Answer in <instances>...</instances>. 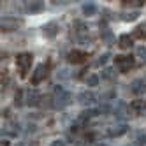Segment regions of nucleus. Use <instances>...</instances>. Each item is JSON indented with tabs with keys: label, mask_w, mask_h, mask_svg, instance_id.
Masks as SVG:
<instances>
[{
	"label": "nucleus",
	"mask_w": 146,
	"mask_h": 146,
	"mask_svg": "<svg viewBox=\"0 0 146 146\" xmlns=\"http://www.w3.org/2000/svg\"><path fill=\"white\" fill-rule=\"evenodd\" d=\"M102 40H104L106 44H111L113 40H114V35H113L111 30H104V32H102Z\"/></svg>",
	"instance_id": "18"
},
{
	"label": "nucleus",
	"mask_w": 146,
	"mask_h": 146,
	"mask_svg": "<svg viewBox=\"0 0 146 146\" xmlns=\"http://www.w3.org/2000/svg\"><path fill=\"white\" fill-rule=\"evenodd\" d=\"M134 32H135V35H137V37H146V23H143L141 27H137Z\"/></svg>",
	"instance_id": "21"
},
{
	"label": "nucleus",
	"mask_w": 146,
	"mask_h": 146,
	"mask_svg": "<svg viewBox=\"0 0 146 146\" xmlns=\"http://www.w3.org/2000/svg\"><path fill=\"white\" fill-rule=\"evenodd\" d=\"M46 72H48V67L44 64L37 65L35 70H34V74H32V85H39V83L46 78Z\"/></svg>",
	"instance_id": "4"
},
{
	"label": "nucleus",
	"mask_w": 146,
	"mask_h": 146,
	"mask_svg": "<svg viewBox=\"0 0 146 146\" xmlns=\"http://www.w3.org/2000/svg\"><path fill=\"white\" fill-rule=\"evenodd\" d=\"M49 146H65V143L62 141V139H56V141H53V143H51Z\"/></svg>",
	"instance_id": "27"
},
{
	"label": "nucleus",
	"mask_w": 146,
	"mask_h": 146,
	"mask_svg": "<svg viewBox=\"0 0 146 146\" xmlns=\"http://www.w3.org/2000/svg\"><path fill=\"white\" fill-rule=\"evenodd\" d=\"M11 135H18V132H19V127H16V125H9V127L5 129Z\"/></svg>",
	"instance_id": "24"
},
{
	"label": "nucleus",
	"mask_w": 146,
	"mask_h": 146,
	"mask_svg": "<svg viewBox=\"0 0 146 146\" xmlns=\"http://www.w3.org/2000/svg\"><path fill=\"white\" fill-rule=\"evenodd\" d=\"M111 58V53H109V51H108V53H104V55H100L99 58H97V62H95V64H93V65H95V67H100V65H104V64H106V62Z\"/></svg>",
	"instance_id": "17"
},
{
	"label": "nucleus",
	"mask_w": 146,
	"mask_h": 146,
	"mask_svg": "<svg viewBox=\"0 0 146 146\" xmlns=\"http://www.w3.org/2000/svg\"><path fill=\"white\" fill-rule=\"evenodd\" d=\"M44 9V2L40 0H35V2H25V11L30 13V14H37Z\"/></svg>",
	"instance_id": "8"
},
{
	"label": "nucleus",
	"mask_w": 146,
	"mask_h": 146,
	"mask_svg": "<svg viewBox=\"0 0 146 146\" xmlns=\"http://www.w3.org/2000/svg\"><path fill=\"white\" fill-rule=\"evenodd\" d=\"M32 55L30 53H19L18 58H16V65H18V70H19V76L25 78L28 74V69L32 65Z\"/></svg>",
	"instance_id": "2"
},
{
	"label": "nucleus",
	"mask_w": 146,
	"mask_h": 146,
	"mask_svg": "<svg viewBox=\"0 0 146 146\" xmlns=\"http://www.w3.org/2000/svg\"><path fill=\"white\" fill-rule=\"evenodd\" d=\"M129 111L134 114H143L146 111V100H134L129 106Z\"/></svg>",
	"instance_id": "11"
},
{
	"label": "nucleus",
	"mask_w": 146,
	"mask_h": 146,
	"mask_svg": "<svg viewBox=\"0 0 146 146\" xmlns=\"http://www.w3.org/2000/svg\"><path fill=\"white\" fill-rule=\"evenodd\" d=\"M39 102H42V97H40V93L37 90H28L27 93V104L30 108L32 106H39Z\"/></svg>",
	"instance_id": "10"
},
{
	"label": "nucleus",
	"mask_w": 146,
	"mask_h": 146,
	"mask_svg": "<svg viewBox=\"0 0 146 146\" xmlns=\"http://www.w3.org/2000/svg\"><path fill=\"white\" fill-rule=\"evenodd\" d=\"M118 46H120L121 49H129V48L134 46V39H132L130 35H127V34H123V35H120V39H118Z\"/></svg>",
	"instance_id": "14"
},
{
	"label": "nucleus",
	"mask_w": 146,
	"mask_h": 146,
	"mask_svg": "<svg viewBox=\"0 0 146 146\" xmlns=\"http://www.w3.org/2000/svg\"><path fill=\"white\" fill-rule=\"evenodd\" d=\"M53 108L55 109H64L72 102V95L69 92H65L62 86H55V99H53Z\"/></svg>",
	"instance_id": "1"
},
{
	"label": "nucleus",
	"mask_w": 146,
	"mask_h": 146,
	"mask_svg": "<svg viewBox=\"0 0 146 146\" xmlns=\"http://www.w3.org/2000/svg\"><path fill=\"white\" fill-rule=\"evenodd\" d=\"M99 76L97 74H92V76H88V79H86V85L90 86V88H93V86H97L99 85Z\"/></svg>",
	"instance_id": "19"
},
{
	"label": "nucleus",
	"mask_w": 146,
	"mask_h": 146,
	"mask_svg": "<svg viewBox=\"0 0 146 146\" xmlns=\"http://www.w3.org/2000/svg\"><path fill=\"white\" fill-rule=\"evenodd\" d=\"M102 78L104 79H113L114 78V70L113 69H104L102 70Z\"/></svg>",
	"instance_id": "23"
},
{
	"label": "nucleus",
	"mask_w": 146,
	"mask_h": 146,
	"mask_svg": "<svg viewBox=\"0 0 146 146\" xmlns=\"http://www.w3.org/2000/svg\"><path fill=\"white\" fill-rule=\"evenodd\" d=\"M56 76H58V79H69L70 78V70L69 69H60Z\"/></svg>",
	"instance_id": "20"
},
{
	"label": "nucleus",
	"mask_w": 146,
	"mask_h": 146,
	"mask_svg": "<svg viewBox=\"0 0 146 146\" xmlns=\"http://www.w3.org/2000/svg\"><path fill=\"white\" fill-rule=\"evenodd\" d=\"M137 55L143 56V58H146V48H144V46H139V48H137Z\"/></svg>",
	"instance_id": "26"
},
{
	"label": "nucleus",
	"mask_w": 146,
	"mask_h": 146,
	"mask_svg": "<svg viewBox=\"0 0 146 146\" xmlns=\"http://www.w3.org/2000/svg\"><path fill=\"white\" fill-rule=\"evenodd\" d=\"M2 146H9V141H4L2 139Z\"/></svg>",
	"instance_id": "29"
},
{
	"label": "nucleus",
	"mask_w": 146,
	"mask_h": 146,
	"mask_svg": "<svg viewBox=\"0 0 146 146\" xmlns=\"http://www.w3.org/2000/svg\"><path fill=\"white\" fill-rule=\"evenodd\" d=\"M127 130H129L127 125L120 123V125H116V127H109L108 129V135H109V137H121V135L127 134Z\"/></svg>",
	"instance_id": "5"
},
{
	"label": "nucleus",
	"mask_w": 146,
	"mask_h": 146,
	"mask_svg": "<svg viewBox=\"0 0 146 146\" xmlns=\"http://www.w3.org/2000/svg\"><path fill=\"white\" fill-rule=\"evenodd\" d=\"M125 5H132V7H141V5H144V2L143 0H132V2H123Z\"/></svg>",
	"instance_id": "25"
},
{
	"label": "nucleus",
	"mask_w": 146,
	"mask_h": 146,
	"mask_svg": "<svg viewBox=\"0 0 146 146\" xmlns=\"http://www.w3.org/2000/svg\"><path fill=\"white\" fill-rule=\"evenodd\" d=\"M97 146H109V144H102V143H100V144H97Z\"/></svg>",
	"instance_id": "31"
},
{
	"label": "nucleus",
	"mask_w": 146,
	"mask_h": 146,
	"mask_svg": "<svg viewBox=\"0 0 146 146\" xmlns=\"http://www.w3.org/2000/svg\"><path fill=\"white\" fill-rule=\"evenodd\" d=\"M16 146H27V144H25V143H18Z\"/></svg>",
	"instance_id": "30"
},
{
	"label": "nucleus",
	"mask_w": 146,
	"mask_h": 146,
	"mask_svg": "<svg viewBox=\"0 0 146 146\" xmlns=\"http://www.w3.org/2000/svg\"><path fill=\"white\" fill-rule=\"evenodd\" d=\"M14 104H16V106H21V104H23V92H21V90L16 92V95H14Z\"/></svg>",
	"instance_id": "22"
},
{
	"label": "nucleus",
	"mask_w": 146,
	"mask_h": 146,
	"mask_svg": "<svg viewBox=\"0 0 146 146\" xmlns=\"http://www.w3.org/2000/svg\"><path fill=\"white\" fill-rule=\"evenodd\" d=\"M121 18L125 19V21H134V19L139 18V11H130V13H123Z\"/></svg>",
	"instance_id": "16"
},
{
	"label": "nucleus",
	"mask_w": 146,
	"mask_h": 146,
	"mask_svg": "<svg viewBox=\"0 0 146 146\" xmlns=\"http://www.w3.org/2000/svg\"><path fill=\"white\" fill-rule=\"evenodd\" d=\"M130 88H132V92H134V93L141 95V93H144V92H146V81H144V79H135V81H132V83H130Z\"/></svg>",
	"instance_id": "13"
},
{
	"label": "nucleus",
	"mask_w": 146,
	"mask_h": 146,
	"mask_svg": "<svg viewBox=\"0 0 146 146\" xmlns=\"http://www.w3.org/2000/svg\"><path fill=\"white\" fill-rule=\"evenodd\" d=\"M56 32H58V23H55V21L48 23V25L42 28V34H44V37H48V39H53V37L56 35Z\"/></svg>",
	"instance_id": "12"
},
{
	"label": "nucleus",
	"mask_w": 146,
	"mask_h": 146,
	"mask_svg": "<svg viewBox=\"0 0 146 146\" xmlns=\"http://www.w3.org/2000/svg\"><path fill=\"white\" fill-rule=\"evenodd\" d=\"M19 25H21V19L13 18V16H4L2 21H0V28H2V32H11V30H16Z\"/></svg>",
	"instance_id": "3"
},
{
	"label": "nucleus",
	"mask_w": 146,
	"mask_h": 146,
	"mask_svg": "<svg viewBox=\"0 0 146 146\" xmlns=\"http://www.w3.org/2000/svg\"><path fill=\"white\" fill-rule=\"evenodd\" d=\"M137 141H139L141 144H146V134H139V137H137Z\"/></svg>",
	"instance_id": "28"
},
{
	"label": "nucleus",
	"mask_w": 146,
	"mask_h": 146,
	"mask_svg": "<svg viewBox=\"0 0 146 146\" xmlns=\"http://www.w3.org/2000/svg\"><path fill=\"white\" fill-rule=\"evenodd\" d=\"M95 13H97V5L93 4V2L83 4V14H85V16H92V14H95Z\"/></svg>",
	"instance_id": "15"
},
{
	"label": "nucleus",
	"mask_w": 146,
	"mask_h": 146,
	"mask_svg": "<svg viewBox=\"0 0 146 146\" xmlns=\"http://www.w3.org/2000/svg\"><path fill=\"white\" fill-rule=\"evenodd\" d=\"M95 100H97V97L93 95L92 92H88V90H86V92H81L79 95H78V102L83 104V106H92Z\"/></svg>",
	"instance_id": "7"
},
{
	"label": "nucleus",
	"mask_w": 146,
	"mask_h": 146,
	"mask_svg": "<svg viewBox=\"0 0 146 146\" xmlns=\"http://www.w3.org/2000/svg\"><path fill=\"white\" fill-rule=\"evenodd\" d=\"M116 65L120 67V70H129L130 67H132V64H134V60H132V56L130 55H127V56H116Z\"/></svg>",
	"instance_id": "9"
},
{
	"label": "nucleus",
	"mask_w": 146,
	"mask_h": 146,
	"mask_svg": "<svg viewBox=\"0 0 146 146\" xmlns=\"http://www.w3.org/2000/svg\"><path fill=\"white\" fill-rule=\"evenodd\" d=\"M86 53L85 51H79V49H74V51H70L69 53V56H67V60L70 62V64H83V62L86 60Z\"/></svg>",
	"instance_id": "6"
}]
</instances>
